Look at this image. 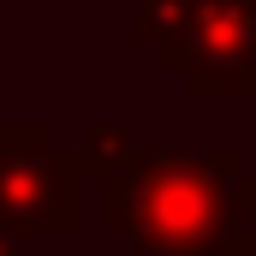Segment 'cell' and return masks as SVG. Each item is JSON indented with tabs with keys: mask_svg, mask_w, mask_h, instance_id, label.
<instances>
[{
	"mask_svg": "<svg viewBox=\"0 0 256 256\" xmlns=\"http://www.w3.org/2000/svg\"><path fill=\"white\" fill-rule=\"evenodd\" d=\"M238 173V149L131 155V167L102 179V226L131 256H220L226 191Z\"/></svg>",
	"mask_w": 256,
	"mask_h": 256,
	"instance_id": "6da1fadb",
	"label": "cell"
},
{
	"mask_svg": "<svg viewBox=\"0 0 256 256\" xmlns=\"http://www.w3.org/2000/svg\"><path fill=\"white\" fill-rule=\"evenodd\" d=\"M131 36L191 96H256V0H137Z\"/></svg>",
	"mask_w": 256,
	"mask_h": 256,
	"instance_id": "7a4b0ae2",
	"label": "cell"
},
{
	"mask_svg": "<svg viewBox=\"0 0 256 256\" xmlns=\"http://www.w3.org/2000/svg\"><path fill=\"white\" fill-rule=\"evenodd\" d=\"M84 173H90L84 149L78 155L54 149V131L42 120L0 126V232H12V238L78 232V220H84V208H78Z\"/></svg>",
	"mask_w": 256,
	"mask_h": 256,
	"instance_id": "3957f363",
	"label": "cell"
},
{
	"mask_svg": "<svg viewBox=\"0 0 256 256\" xmlns=\"http://www.w3.org/2000/svg\"><path fill=\"white\" fill-rule=\"evenodd\" d=\"M220 256H256V173H238V179H232V191H226Z\"/></svg>",
	"mask_w": 256,
	"mask_h": 256,
	"instance_id": "277c9868",
	"label": "cell"
},
{
	"mask_svg": "<svg viewBox=\"0 0 256 256\" xmlns=\"http://www.w3.org/2000/svg\"><path fill=\"white\" fill-rule=\"evenodd\" d=\"M131 155H137V131H131L126 120H96V126L84 131V161H90L96 179L131 167Z\"/></svg>",
	"mask_w": 256,
	"mask_h": 256,
	"instance_id": "5b68a950",
	"label": "cell"
},
{
	"mask_svg": "<svg viewBox=\"0 0 256 256\" xmlns=\"http://www.w3.org/2000/svg\"><path fill=\"white\" fill-rule=\"evenodd\" d=\"M0 256H18V250H12V232H0Z\"/></svg>",
	"mask_w": 256,
	"mask_h": 256,
	"instance_id": "8992f818",
	"label": "cell"
}]
</instances>
